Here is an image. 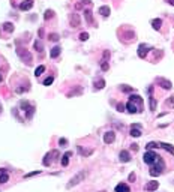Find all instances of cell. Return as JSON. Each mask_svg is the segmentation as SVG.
Masks as SVG:
<instances>
[{
  "label": "cell",
  "mask_w": 174,
  "mask_h": 192,
  "mask_svg": "<svg viewBox=\"0 0 174 192\" xmlns=\"http://www.w3.org/2000/svg\"><path fill=\"white\" fill-rule=\"evenodd\" d=\"M164 170H165V164H164L162 158L159 156L158 161H156V162L152 165V168H150V176L156 177V176H159L161 173H164Z\"/></svg>",
  "instance_id": "1"
},
{
  "label": "cell",
  "mask_w": 174,
  "mask_h": 192,
  "mask_svg": "<svg viewBox=\"0 0 174 192\" xmlns=\"http://www.w3.org/2000/svg\"><path fill=\"white\" fill-rule=\"evenodd\" d=\"M20 107L23 108V111L26 113V119H32L35 114V105H32L29 101H20Z\"/></svg>",
  "instance_id": "2"
},
{
  "label": "cell",
  "mask_w": 174,
  "mask_h": 192,
  "mask_svg": "<svg viewBox=\"0 0 174 192\" xmlns=\"http://www.w3.org/2000/svg\"><path fill=\"white\" fill-rule=\"evenodd\" d=\"M86 176H87V171L86 170H83V171H80V173H77L75 176H74L71 180H69V183L66 185V188L68 189H71V188H74L75 185H78L80 182H83L84 179H86Z\"/></svg>",
  "instance_id": "3"
},
{
  "label": "cell",
  "mask_w": 174,
  "mask_h": 192,
  "mask_svg": "<svg viewBox=\"0 0 174 192\" xmlns=\"http://www.w3.org/2000/svg\"><path fill=\"white\" fill-rule=\"evenodd\" d=\"M158 153H155L153 150H147L146 153H144V156H143V159H144V162L147 164V165H153L156 161H158Z\"/></svg>",
  "instance_id": "4"
},
{
  "label": "cell",
  "mask_w": 174,
  "mask_h": 192,
  "mask_svg": "<svg viewBox=\"0 0 174 192\" xmlns=\"http://www.w3.org/2000/svg\"><path fill=\"white\" fill-rule=\"evenodd\" d=\"M17 54L20 56V59H21L24 63L32 65V54H30L27 50H24V48H17Z\"/></svg>",
  "instance_id": "5"
},
{
  "label": "cell",
  "mask_w": 174,
  "mask_h": 192,
  "mask_svg": "<svg viewBox=\"0 0 174 192\" xmlns=\"http://www.w3.org/2000/svg\"><path fill=\"white\" fill-rule=\"evenodd\" d=\"M57 158H59V152H57V150H53V152L47 153V155L44 156V161H42L44 167H50V165L53 164V161L57 159Z\"/></svg>",
  "instance_id": "6"
},
{
  "label": "cell",
  "mask_w": 174,
  "mask_h": 192,
  "mask_svg": "<svg viewBox=\"0 0 174 192\" xmlns=\"http://www.w3.org/2000/svg\"><path fill=\"white\" fill-rule=\"evenodd\" d=\"M149 51H150V47H149L147 44H140L138 45V57L140 59H146Z\"/></svg>",
  "instance_id": "7"
},
{
  "label": "cell",
  "mask_w": 174,
  "mask_h": 192,
  "mask_svg": "<svg viewBox=\"0 0 174 192\" xmlns=\"http://www.w3.org/2000/svg\"><path fill=\"white\" fill-rule=\"evenodd\" d=\"M126 111L128 113H131V114H135V113H141V110H140V107L135 104V102H132V101H129L128 104H126Z\"/></svg>",
  "instance_id": "8"
},
{
  "label": "cell",
  "mask_w": 174,
  "mask_h": 192,
  "mask_svg": "<svg viewBox=\"0 0 174 192\" xmlns=\"http://www.w3.org/2000/svg\"><path fill=\"white\" fill-rule=\"evenodd\" d=\"M114 140H116L114 131H110V132H105V134H104V143H105V144H111V143H114Z\"/></svg>",
  "instance_id": "9"
},
{
  "label": "cell",
  "mask_w": 174,
  "mask_h": 192,
  "mask_svg": "<svg viewBox=\"0 0 174 192\" xmlns=\"http://www.w3.org/2000/svg\"><path fill=\"white\" fill-rule=\"evenodd\" d=\"M156 81H158V84H161V87H162V89H165V90H170V89L173 87V84H171V81H170V80H165V78H158Z\"/></svg>",
  "instance_id": "10"
},
{
  "label": "cell",
  "mask_w": 174,
  "mask_h": 192,
  "mask_svg": "<svg viewBox=\"0 0 174 192\" xmlns=\"http://www.w3.org/2000/svg\"><path fill=\"white\" fill-rule=\"evenodd\" d=\"M33 8V0H24V2L20 3V9L21 11H29Z\"/></svg>",
  "instance_id": "11"
},
{
  "label": "cell",
  "mask_w": 174,
  "mask_h": 192,
  "mask_svg": "<svg viewBox=\"0 0 174 192\" xmlns=\"http://www.w3.org/2000/svg\"><path fill=\"white\" fill-rule=\"evenodd\" d=\"M119 159H120V162H129L131 161V153L128 150H122L120 155H119Z\"/></svg>",
  "instance_id": "12"
},
{
  "label": "cell",
  "mask_w": 174,
  "mask_h": 192,
  "mask_svg": "<svg viewBox=\"0 0 174 192\" xmlns=\"http://www.w3.org/2000/svg\"><path fill=\"white\" fill-rule=\"evenodd\" d=\"M129 101L135 102V104L140 107V110H143V99H141V96H138V95H131V96H129Z\"/></svg>",
  "instance_id": "13"
},
{
  "label": "cell",
  "mask_w": 174,
  "mask_h": 192,
  "mask_svg": "<svg viewBox=\"0 0 174 192\" xmlns=\"http://www.w3.org/2000/svg\"><path fill=\"white\" fill-rule=\"evenodd\" d=\"M114 191H116V192H131V188H129L126 183H119Z\"/></svg>",
  "instance_id": "14"
},
{
  "label": "cell",
  "mask_w": 174,
  "mask_h": 192,
  "mask_svg": "<svg viewBox=\"0 0 174 192\" xmlns=\"http://www.w3.org/2000/svg\"><path fill=\"white\" fill-rule=\"evenodd\" d=\"M159 147L164 149V150H167L168 153L174 155V146H171V144H168V143H159Z\"/></svg>",
  "instance_id": "15"
},
{
  "label": "cell",
  "mask_w": 174,
  "mask_h": 192,
  "mask_svg": "<svg viewBox=\"0 0 174 192\" xmlns=\"http://www.w3.org/2000/svg\"><path fill=\"white\" fill-rule=\"evenodd\" d=\"M71 26L72 27H78L80 26V17H78V14H72L71 15Z\"/></svg>",
  "instance_id": "16"
},
{
  "label": "cell",
  "mask_w": 174,
  "mask_h": 192,
  "mask_svg": "<svg viewBox=\"0 0 174 192\" xmlns=\"http://www.w3.org/2000/svg\"><path fill=\"white\" fill-rule=\"evenodd\" d=\"M60 53H62V48H60L59 45H56V47L51 48V53H50V56H51L53 59H57V57L60 56Z\"/></svg>",
  "instance_id": "17"
},
{
  "label": "cell",
  "mask_w": 174,
  "mask_h": 192,
  "mask_svg": "<svg viewBox=\"0 0 174 192\" xmlns=\"http://www.w3.org/2000/svg\"><path fill=\"white\" fill-rule=\"evenodd\" d=\"M158 186H159V182H149L147 185H146V191H149V192H152V191H156L158 189Z\"/></svg>",
  "instance_id": "18"
},
{
  "label": "cell",
  "mask_w": 174,
  "mask_h": 192,
  "mask_svg": "<svg viewBox=\"0 0 174 192\" xmlns=\"http://www.w3.org/2000/svg\"><path fill=\"white\" fill-rule=\"evenodd\" d=\"M72 156V152H66L63 156H62V159H60V162H62V165L63 167H68V164H69V158Z\"/></svg>",
  "instance_id": "19"
},
{
  "label": "cell",
  "mask_w": 174,
  "mask_h": 192,
  "mask_svg": "<svg viewBox=\"0 0 174 192\" xmlns=\"http://www.w3.org/2000/svg\"><path fill=\"white\" fill-rule=\"evenodd\" d=\"M141 128H138V126H135V125H132L131 126V135L132 137H141Z\"/></svg>",
  "instance_id": "20"
},
{
  "label": "cell",
  "mask_w": 174,
  "mask_h": 192,
  "mask_svg": "<svg viewBox=\"0 0 174 192\" xmlns=\"http://www.w3.org/2000/svg\"><path fill=\"white\" fill-rule=\"evenodd\" d=\"M99 14H101L102 17H108L110 14H111V9H110V6H101V8H99Z\"/></svg>",
  "instance_id": "21"
},
{
  "label": "cell",
  "mask_w": 174,
  "mask_h": 192,
  "mask_svg": "<svg viewBox=\"0 0 174 192\" xmlns=\"http://www.w3.org/2000/svg\"><path fill=\"white\" fill-rule=\"evenodd\" d=\"M2 29H3L5 32H8V33H12L15 27H14L12 23H3V24H2Z\"/></svg>",
  "instance_id": "22"
},
{
  "label": "cell",
  "mask_w": 174,
  "mask_h": 192,
  "mask_svg": "<svg viewBox=\"0 0 174 192\" xmlns=\"http://www.w3.org/2000/svg\"><path fill=\"white\" fill-rule=\"evenodd\" d=\"M161 26H162V20H161V18L152 20V27H153L155 30H161Z\"/></svg>",
  "instance_id": "23"
},
{
  "label": "cell",
  "mask_w": 174,
  "mask_h": 192,
  "mask_svg": "<svg viewBox=\"0 0 174 192\" xmlns=\"http://www.w3.org/2000/svg\"><path fill=\"white\" fill-rule=\"evenodd\" d=\"M84 17H86V21L89 24H93V15H92V11L90 9H86L84 11Z\"/></svg>",
  "instance_id": "24"
},
{
  "label": "cell",
  "mask_w": 174,
  "mask_h": 192,
  "mask_svg": "<svg viewBox=\"0 0 174 192\" xmlns=\"http://www.w3.org/2000/svg\"><path fill=\"white\" fill-rule=\"evenodd\" d=\"M104 87H105V80H98V81H95V89H96V90L104 89Z\"/></svg>",
  "instance_id": "25"
},
{
  "label": "cell",
  "mask_w": 174,
  "mask_h": 192,
  "mask_svg": "<svg viewBox=\"0 0 174 192\" xmlns=\"http://www.w3.org/2000/svg\"><path fill=\"white\" fill-rule=\"evenodd\" d=\"M9 180V176L6 174V171H2L0 173V183H6Z\"/></svg>",
  "instance_id": "26"
},
{
  "label": "cell",
  "mask_w": 174,
  "mask_h": 192,
  "mask_svg": "<svg viewBox=\"0 0 174 192\" xmlns=\"http://www.w3.org/2000/svg\"><path fill=\"white\" fill-rule=\"evenodd\" d=\"M35 50H36V51H39V53H42V51H44V45H42V42H41V41H35Z\"/></svg>",
  "instance_id": "27"
},
{
  "label": "cell",
  "mask_w": 174,
  "mask_h": 192,
  "mask_svg": "<svg viewBox=\"0 0 174 192\" xmlns=\"http://www.w3.org/2000/svg\"><path fill=\"white\" fill-rule=\"evenodd\" d=\"M147 150H152V149H156L159 147V143H155V141H150V143H147Z\"/></svg>",
  "instance_id": "28"
},
{
  "label": "cell",
  "mask_w": 174,
  "mask_h": 192,
  "mask_svg": "<svg viewBox=\"0 0 174 192\" xmlns=\"http://www.w3.org/2000/svg\"><path fill=\"white\" fill-rule=\"evenodd\" d=\"M44 71H45V66H44V65H41V66H38V68L35 69V75H36V77H39V75L42 74V72H44Z\"/></svg>",
  "instance_id": "29"
},
{
  "label": "cell",
  "mask_w": 174,
  "mask_h": 192,
  "mask_svg": "<svg viewBox=\"0 0 174 192\" xmlns=\"http://www.w3.org/2000/svg\"><path fill=\"white\" fill-rule=\"evenodd\" d=\"M156 105H158L156 99L153 98V96H150V110H152V111H155V110H156Z\"/></svg>",
  "instance_id": "30"
},
{
  "label": "cell",
  "mask_w": 174,
  "mask_h": 192,
  "mask_svg": "<svg viewBox=\"0 0 174 192\" xmlns=\"http://www.w3.org/2000/svg\"><path fill=\"white\" fill-rule=\"evenodd\" d=\"M53 17H54V11H51V9L45 11V15H44L45 20H50V18H53Z\"/></svg>",
  "instance_id": "31"
},
{
  "label": "cell",
  "mask_w": 174,
  "mask_h": 192,
  "mask_svg": "<svg viewBox=\"0 0 174 192\" xmlns=\"http://www.w3.org/2000/svg\"><path fill=\"white\" fill-rule=\"evenodd\" d=\"M53 81H54V77H53V75H51V77H47V78L44 80V86H51Z\"/></svg>",
  "instance_id": "32"
},
{
  "label": "cell",
  "mask_w": 174,
  "mask_h": 192,
  "mask_svg": "<svg viewBox=\"0 0 174 192\" xmlns=\"http://www.w3.org/2000/svg\"><path fill=\"white\" fill-rule=\"evenodd\" d=\"M78 152H80L83 156H89V155H92V150H84L81 146H78Z\"/></svg>",
  "instance_id": "33"
},
{
  "label": "cell",
  "mask_w": 174,
  "mask_h": 192,
  "mask_svg": "<svg viewBox=\"0 0 174 192\" xmlns=\"http://www.w3.org/2000/svg\"><path fill=\"white\" fill-rule=\"evenodd\" d=\"M167 107H170V108H174V96H170V98L167 99Z\"/></svg>",
  "instance_id": "34"
},
{
  "label": "cell",
  "mask_w": 174,
  "mask_h": 192,
  "mask_svg": "<svg viewBox=\"0 0 174 192\" xmlns=\"http://www.w3.org/2000/svg\"><path fill=\"white\" fill-rule=\"evenodd\" d=\"M120 90L125 92V93H131V92H132V87H129V86H126V84H123V86H120Z\"/></svg>",
  "instance_id": "35"
},
{
  "label": "cell",
  "mask_w": 174,
  "mask_h": 192,
  "mask_svg": "<svg viewBox=\"0 0 174 192\" xmlns=\"http://www.w3.org/2000/svg\"><path fill=\"white\" fill-rule=\"evenodd\" d=\"M81 87H78V89H75V90H72L71 93H68V98H71V96H74V95H81Z\"/></svg>",
  "instance_id": "36"
},
{
  "label": "cell",
  "mask_w": 174,
  "mask_h": 192,
  "mask_svg": "<svg viewBox=\"0 0 174 192\" xmlns=\"http://www.w3.org/2000/svg\"><path fill=\"white\" fill-rule=\"evenodd\" d=\"M48 39H50V41H53V42H57V41L60 39V36H59L57 33H51V35L48 36Z\"/></svg>",
  "instance_id": "37"
},
{
  "label": "cell",
  "mask_w": 174,
  "mask_h": 192,
  "mask_svg": "<svg viewBox=\"0 0 174 192\" xmlns=\"http://www.w3.org/2000/svg\"><path fill=\"white\" fill-rule=\"evenodd\" d=\"M36 174H41V171H39V170H36V171H32V173L26 174L24 177H26V179H29V177H33V176H36Z\"/></svg>",
  "instance_id": "38"
},
{
  "label": "cell",
  "mask_w": 174,
  "mask_h": 192,
  "mask_svg": "<svg viewBox=\"0 0 174 192\" xmlns=\"http://www.w3.org/2000/svg\"><path fill=\"white\" fill-rule=\"evenodd\" d=\"M87 39H89V33L83 32V33L80 35V41H83V42H84V41H87Z\"/></svg>",
  "instance_id": "39"
},
{
  "label": "cell",
  "mask_w": 174,
  "mask_h": 192,
  "mask_svg": "<svg viewBox=\"0 0 174 192\" xmlns=\"http://www.w3.org/2000/svg\"><path fill=\"white\" fill-rule=\"evenodd\" d=\"M108 59H110V51H108V50H105V51H104V57H102V62H108Z\"/></svg>",
  "instance_id": "40"
},
{
  "label": "cell",
  "mask_w": 174,
  "mask_h": 192,
  "mask_svg": "<svg viewBox=\"0 0 174 192\" xmlns=\"http://www.w3.org/2000/svg\"><path fill=\"white\" fill-rule=\"evenodd\" d=\"M126 110V105H123V104H117V111H120V113H123Z\"/></svg>",
  "instance_id": "41"
},
{
  "label": "cell",
  "mask_w": 174,
  "mask_h": 192,
  "mask_svg": "<svg viewBox=\"0 0 174 192\" xmlns=\"http://www.w3.org/2000/svg\"><path fill=\"white\" fill-rule=\"evenodd\" d=\"M101 68H102V71H108V68H110V66H108V62H102V63H101Z\"/></svg>",
  "instance_id": "42"
},
{
  "label": "cell",
  "mask_w": 174,
  "mask_h": 192,
  "mask_svg": "<svg viewBox=\"0 0 174 192\" xmlns=\"http://www.w3.org/2000/svg\"><path fill=\"white\" fill-rule=\"evenodd\" d=\"M59 144H60V146H66L68 140H66V138H60V140H59Z\"/></svg>",
  "instance_id": "43"
},
{
  "label": "cell",
  "mask_w": 174,
  "mask_h": 192,
  "mask_svg": "<svg viewBox=\"0 0 174 192\" xmlns=\"http://www.w3.org/2000/svg\"><path fill=\"white\" fill-rule=\"evenodd\" d=\"M134 180H135V174L131 173V174H129V182H134Z\"/></svg>",
  "instance_id": "44"
},
{
  "label": "cell",
  "mask_w": 174,
  "mask_h": 192,
  "mask_svg": "<svg viewBox=\"0 0 174 192\" xmlns=\"http://www.w3.org/2000/svg\"><path fill=\"white\" fill-rule=\"evenodd\" d=\"M131 149H132L134 152H137V150H138V144H132V146H131Z\"/></svg>",
  "instance_id": "45"
},
{
  "label": "cell",
  "mask_w": 174,
  "mask_h": 192,
  "mask_svg": "<svg viewBox=\"0 0 174 192\" xmlns=\"http://www.w3.org/2000/svg\"><path fill=\"white\" fill-rule=\"evenodd\" d=\"M147 92H149V95H152V92H153V87L150 86V87H149V89H147Z\"/></svg>",
  "instance_id": "46"
},
{
  "label": "cell",
  "mask_w": 174,
  "mask_h": 192,
  "mask_svg": "<svg viewBox=\"0 0 174 192\" xmlns=\"http://www.w3.org/2000/svg\"><path fill=\"white\" fill-rule=\"evenodd\" d=\"M167 2H168L170 5H173V6H174V0H167Z\"/></svg>",
  "instance_id": "47"
},
{
  "label": "cell",
  "mask_w": 174,
  "mask_h": 192,
  "mask_svg": "<svg viewBox=\"0 0 174 192\" xmlns=\"http://www.w3.org/2000/svg\"><path fill=\"white\" fill-rule=\"evenodd\" d=\"M0 114H2V104H0Z\"/></svg>",
  "instance_id": "48"
},
{
  "label": "cell",
  "mask_w": 174,
  "mask_h": 192,
  "mask_svg": "<svg viewBox=\"0 0 174 192\" xmlns=\"http://www.w3.org/2000/svg\"><path fill=\"white\" fill-rule=\"evenodd\" d=\"M0 83H2V75H0Z\"/></svg>",
  "instance_id": "49"
}]
</instances>
